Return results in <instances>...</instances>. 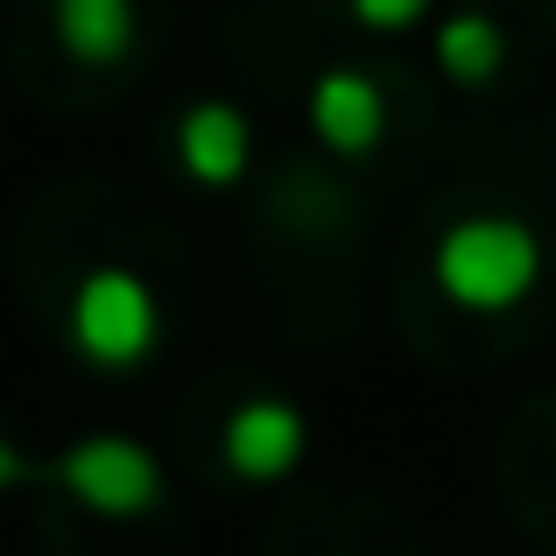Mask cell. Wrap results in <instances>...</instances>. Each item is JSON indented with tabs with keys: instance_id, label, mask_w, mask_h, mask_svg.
Listing matches in <instances>:
<instances>
[{
	"instance_id": "6da1fadb",
	"label": "cell",
	"mask_w": 556,
	"mask_h": 556,
	"mask_svg": "<svg viewBox=\"0 0 556 556\" xmlns=\"http://www.w3.org/2000/svg\"><path fill=\"white\" fill-rule=\"evenodd\" d=\"M549 247L529 218L515 212H465L437 232L430 247V282L451 311L465 317H507L543 289Z\"/></svg>"
},
{
	"instance_id": "7a4b0ae2",
	"label": "cell",
	"mask_w": 556,
	"mask_h": 556,
	"mask_svg": "<svg viewBox=\"0 0 556 556\" xmlns=\"http://www.w3.org/2000/svg\"><path fill=\"white\" fill-rule=\"evenodd\" d=\"M64 339L85 367L99 374H135L141 359L163 345V296L141 268H121V261H99L71 282L64 303Z\"/></svg>"
},
{
	"instance_id": "3957f363",
	"label": "cell",
	"mask_w": 556,
	"mask_h": 556,
	"mask_svg": "<svg viewBox=\"0 0 556 556\" xmlns=\"http://www.w3.org/2000/svg\"><path fill=\"white\" fill-rule=\"evenodd\" d=\"M50 479L99 521H141L163 507V458L127 430H92L50 458Z\"/></svg>"
},
{
	"instance_id": "277c9868",
	"label": "cell",
	"mask_w": 556,
	"mask_h": 556,
	"mask_svg": "<svg viewBox=\"0 0 556 556\" xmlns=\"http://www.w3.org/2000/svg\"><path fill=\"white\" fill-rule=\"evenodd\" d=\"M218 451H226V472L247 479V486H275L303 465L311 451V416L282 394H247L240 408L218 430Z\"/></svg>"
},
{
	"instance_id": "5b68a950",
	"label": "cell",
	"mask_w": 556,
	"mask_h": 556,
	"mask_svg": "<svg viewBox=\"0 0 556 556\" xmlns=\"http://www.w3.org/2000/svg\"><path fill=\"white\" fill-rule=\"evenodd\" d=\"M303 113H311V135L325 141L331 155H345V163H353V155H374L380 141H388V99H380V85L353 64L317 71Z\"/></svg>"
},
{
	"instance_id": "8992f818",
	"label": "cell",
	"mask_w": 556,
	"mask_h": 556,
	"mask_svg": "<svg viewBox=\"0 0 556 556\" xmlns=\"http://www.w3.org/2000/svg\"><path fill=\"white\" fill-rule=\"evenodd\" d=\"M177 169L198 190H232L254 169V121L226 99H190L177 121Z\"/></svg>"
},
{
	"instance_id": "52a82bcc",
	"label": "cell",
	"mask_w": 556,
	"mask_h": 556,
	"mask_svg": "<svg viewBox=\"0 0 556 556\" xmlns=\"http://www.w3.org/2000/svg\"><path fill=\"white\" fill-rule=\"evenodd\" d=\"M56 50L85 71H113L135 56L141 42V8L135 0H50Z\"/></svg>"
},
{
	"instance_id": "ba28073f",
	"label": "cell",
	"mask_w": 556,
	"mask_h": 556,
	"mask_svg": "<svg viewBox=\"0 0 556 556\" xmlns=\"http://www.w3.org/2000/svg\"><path fill=\"white\" fill-rule=\"evenodd\" d=\"M430 50H437V71H444L451 85H493V78H501V64H507V36H501V22H493L486 8L444 14Z\"/></svg>"
},
{
	"instance_id": "9c48e42d",
	"label": "cell",
	"mask_w": 556,
	"mask_h": 556,
	"mask_svg": "<svg viewBox=\"0 0 556 556\" xmlns=\"http://www.w3.org/2000/svg\"><path fill=\"white\" fill-rule=\"evenodd\" d=\"M345 8H353V22L374 28V36H402V28H416L437 0H345Z\"/></svg>"
},
{
	"instance_id": "30bf717a",
	"label": "cell",
	"mask_w": 556,
	"mask_h": 556,
	"mask_svg": "<svg viewBox=\"0 0 556 556\" xmlns=\"http://www.w3.org/2000/svg\"><path fill=\"white\" fill-rule=\"evenodd\" d=\"M22 479H28V458H22V444H14V437L0 430V493L22 486Z\"/></svg>"
}]
</instances>
